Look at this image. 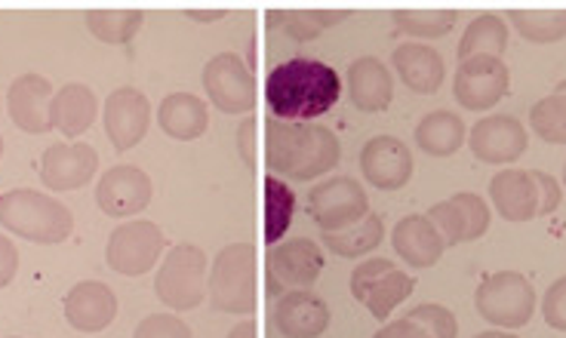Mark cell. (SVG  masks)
Listing matches in <instances>:
<instances>
[{
  "label": "cell",
  "mask_w": 566,
  "mask_h": 338,
  "mask_svg": "<svg viewBox=\"0 0 566 338\" xmlns=\"http://www.w3.org/2000/svg\"><path fill=\"white\" fill-rule=\"evenodd\" d=\"M342 96V81L336 68L317 59L296 56L281 62L265 81V102L274 120L286 124H314Z\"/></svg>",
  "instance_id": "1"
},
{
  "label": "cell",
  "mask_w": 566,
  "mask_h": 338,
  "mask_svg": "<svg viewBox=\"0 0 566 338\" xmlns=\"http://www.w3.org/2000/svg\"><path fill=\"white\" fill-rule=\"evenodd\" d=\"M342 141L324 124H286L271 117L265 127V163L271 176L312 182L339 167Z\"/></svg>",
  "instance_id": "2"
},
{
  "label": "cell",
  "mask_w": 566,
  "mask_h": 338,
  "mask_svg": "<svg viewBox=\"0 0 566 338\" xmlns=\"http://www.w3.org/2000/svg\"><path fill=\"white\" fill-rule=\"evenodd\" d=\"M0 225L13 231L15 237L53 246L69 240L74 215L62 200L34 188H15L0 194Z\"/></svg>",
  "instance_id": "3"
},
{
  "label": "cell",
  "mask_w": 566,
  "mask_h": 338,
  "mask_svg": "<svg viewBox=\"0 0 566 338\" xmlns=\"http://www.w3.org/2000/svg\"><path fill=\"white\" fill-rule=\"evenodd\" d=\"M210 305L219 314H253L255 250L253 243H231L212 258Z\"/></svg>",
  "instance_id": "4"
},
{
  "label": "cell",
  "mask_w": 566,
  "mask_h": 338,
  "mask_svg": "<svg viewBox=\"0 0 566 338\" xmlns=\"http://www.w3.org/2000/svg\"><path fill=\"white\" fill-rule=\"evenodd\" d=\"M474 308L486 324L502 329H521L536 314V289L517 271H495L478 286Z\"/></svg>",
  "instance_id": "5"
},
{
  "label": "cell",
  "mask_w": 566,
  "mask_h": 338,
  "mask_svg": "<svg viewBox=\"0 0 566 338\" xmlns=\"http://www.w3.org/2000/svg\"><path fill=\"white\" fill-rule=\"evenodd\" d=\"M157 298L172 310L198 308L207 296V255L200 246H172L155 277Z\"/></svg>",
  "instance_id": "6"
},
{
  "label": "cell",
  "mask_w": 566,
  "mask_h": 338,
  "mask_svg": "<svg viewBox=\"0 0 566 338\" xmlns=\"http://www.w3.org/2000/svg\"><path fill=\"white\" fill-rule=\"evenodd\" d=\"M412 289H416V277L397 268L388 258H369L352 271L354 302H360L376 320H385L400 302L412 296Z\"/></svg>",
  "instance_id": "7"
},
{
  "label": "cell",
  "mask_w": 566,
  "mask_h": 338,
  "mask_svg": "<svg viewBox=\"0 0 566 338\" xmlns=\"http://www.w3.org/2000/svg\"><path fill=\"white\" fill-rule=\"evenodd\" d=\"M164 246H167L164 231L148 219H136V222L114 228L105 243V262L124 277H142L155 268Z\"/></svg>",
  "instance_id": "8"
},
{
  "label": "cell",
  "mask_w": 566,
  "mask_h": 338,
  "mask_svg": "<svg viewBox=\"0 0 566 338\" xmlns=\"http://www.w3.org/2000/svg\"><path fill=\"white\" fill-rule=\"evenodd\" d=\"M265 265H269V293L281 298L283 289L286 293L312 289L324 271V253L308 237L283 240L269 246Z\"/></svg>",
  "instance_id": "9"
},
{
  "label": "cell",
  "mask_w": 566,
  "mask_h": 338,
  "mask_svg": "<svg viewBox=\"0 0 566 338\" xmlns=\"http://www.w3.org/2000/svg\"><path fill=\"white\" fill-rule=\"evenodd\" d=\"M308 212L321 231H345L357 225L369 212V198L364 184L352 176H333L308 194Z\"/></svg>",
  "instance_id": "10"
},
{
  "label": "cell",
  "mask_w": 566,
  "mask_h": 338,
  "mask_svg": "<svg viewBox=\"0 0 566 338\" xmlns=\"http://www.w3.org/2000/svg\"><path fill=\"white\" fill-rule=\"evenodd\" d=\"M511 71L502 59L474 56L459 62L453 96L465 112H486L509 96Z\"/></svg>",
  "instance_id": "11"
},
{
  "label": "cell",
  "mask_w": 566,
  "mask_h": 338,
  "mask_svg": "<svg viewBox=\"0 0 566 338\" xmlns=\"http://www.w3.org/2000/svg\"><path fill=\"white\" fill-rule=\"evenodd\" d=\"M203 93L222 114H247L255 102L253 71L234 53H219L203 65Z\"/></svg>",
  "instance_id": "12"
},
{
  "label": "cell",
  "mask_w": 566,
  "mask_h": 338,
  "mask_svg": "<svg viewBox=\"0 0 566 338\" xmlns=\"http://www.w3.org/2000/svg\"><path fill=\"white\" fill-rule=\"evenodd\" d=\"M468 148L481 163L505 167V163L521 160V155L526 151V127L509 114L483 117L468 133Z\"/></svg>",
  "instance_id": "13"
},
{
  "label": "cell",
  "mask_w": 566,
  "mask_h": 338,
  "mask_svg": "<svg viewBox=\"0 0 566 338\" xmlns=\"http://www.w3.org/2000/svg\"><path fill=\"white\" fill-rule=\"evenodd\" d=\"M424 215L431 219V225L438 228L447 246H459V243H468V240L483 237L486 228H490L486 200L471 194V191H462V194H455L450 200H440Z\"/></svg>",
  "instance_id": "14"
},
{
  "label": "cell",
  "mask_w": 566,
  "mask_h": 338,
  "mask_svg": "<svg viewBox=\"0 0 566 338\" xmlns=\"http://www.w3.org/2000/svg\"><path fill=\"white\" fill-rule=\"evenodd\" d=\"M102 120H105V133L112 139L114 151H129L145 139V133L151 127V102L145 99V93L139 89L120 86L105 102Z\"/></svg>",
  "instance_id": "15"
},
{
  "label": "cell",
  "mask_w": 566,
  "mask_h": 338,
  "mask_svg": "<svg viewBox=\"0 0 566 338\" xmlns=\"http://www.w3.org/2000/svg\"><path fill=\"white\" fill-rule=\"evenodd\" d=\"M96 203H99V210L105 215H114V219L139 215L151 203V179H148V172L133 167V163L112 167L99 179Z\"/></svg>",
  "instance_id": "16"
},
{
  "label": "cell",
  "mask_w": 566,
  "mask_h": 338,
  "mask_svg": "<svg viewBox=\"0 0 566 338\" xmlns=\"http://www.w3.org/2000/svg\"><path fill=\"white\" fill-rule=\"evenodd\" d=\"M360 172L379 191H400L412 179L410 148L395 136H373L360 151Z\"/></svg>",
  "instance_id": "17"
},
{
  "label": "cell",
  "mask_w": 566,
  "mask_h": 338,
  "mask_svg": "<svg viewBox=\"0 0 566 338\" xmlns=\"http://www.w3.org/2000/svg\"><path fill=\"white\" fill-rule=\"evenodd\" d=\"M99 169V155L93 145H50L41 157V182L50 191H77Z\"/></svg>",
  "instance_id": "18"
},
{
  "label": "cell",
  "mask_w": 566,
  "mask_h": 338,
  "mask_svg": "<svg viewBox=\"0 0 566 338\" xmlns=\"http://www.w3.org/2000/svg\"><path fill=\"white\" fill-rule=\"evenodd\" d=\"M271 320L283 338H321L329 329V308L312 289H296L274 302Z\"/></svg>",
  "instance_id": "19"
},
{
  "label": "cell",
  "mask_w": 566,
  "mask_h": 338,
  "mask_svg": "<svg viewBox=\"0 0 566 338\" xmlns=\"http://www.w3.org/2000/svg\"><path fill=\"white\" fill-rule=\"evenodd\" d=\"M53 96H56V89L41 74L15 77L7 93V105H10V117L15 127L25 133H50L53 129V120H50Z\"/></svg>",
  "instance_id": "20"
},
{
  "label": "cell",
  "mask_w": 566,
  "mask_h": 338,
  "mask_svg": "<svg viewBox=\"0 0 566 338\" xmlns=\"http://www.w3.org/2000/svg\"><path fill=\"white\" fill-rule=\"evenodd\" d=\"M117 317V296L102 281L77 283L65 296V320L81 332H102Z\"/></svg>",
  "instance_id": "21"
},
{
  "label": "cell",
  "mask_w": 566,
  "mask_h": 338,
  "mask_svg": "<svg viewBox=\"0 0 566 338\" xmlns=\"http://www.w3.org/2000/svg\"><path fill=\"white\" fill-rule=\"evenodd\" d=\"M345 84H348L354 108L367 114L385 112L395 99V77L382 65V59L376 56L354 59L348 65V74H345Z\"/></svg>",
  "instance_id": "22"
},
{
  "label": "cell",
  "mask_w": 566,
  "mask_h": 338,
  "mask_svg": "<svg viewBox=\"0 0 566 338\" xmlns=\"http://www.w3.org/2000/svg\"><path fill=\"white\" fill-rule=\"evenodd\" d=\"M495 212L505 222H530L538 215V188L533 169H502L490 182Z\"/></svg>",
  "instance_id": "23"
},
{
  "label": "cell",
  "mask_w": 566,
  "mask_h": 338,
  "mask_svg": "<svg viewBox=\"0 0 566 338\" xmlns=\"http://www.w3.org/2000/svg\"><path fill=\"white\" fill-rule=\"evenodd\" d=\"M391 246H395V253L410 268H431V265H438L440 255L447 250L440 231L431 225L428 215H407V219H400L395 231H391Z\"/></svg>",
  "instance_id": "24"
},
{
  "label": "cell",
  "mask_w": 566,
  "mask_h": 338,
  "mask_svg": "<svg viewBox=\"0 0 566 338\" xmlns=\"http://www.w3.org/2000/svg\"><path fill=\"white\" fill-rule=\"evenodd\" d=\"M391 65L397 68V77L416 96H431L443 84V59L438 50H431L428 43H400L391 56Z\"/></svg>",
  "instance_id": "25"
},
{
  "label": "cell",
  "mask_w": 566,
  "mask_h": 338,
  "mask_svg": "<svg viewBox=\"0 0 566 338\" xmlns=\"http://www.w3.org/2000/svg\"><path fill=\"white\" fill-rule=\"evenodd\" d=\"M160 129L176 141H195L210 129V108L200 96L191 93H170L167 99L160 102L157 112Z\"/></svg>",
  "instance_id": "26"
},
{
  "label": "cell",
  "mask_w": 566,
  "mask_h": 338,
  "mask_svg": "<svg viewBox=\"0 0 566 338\" xmlns=\"http://www.w3.org/2000/svg\"><path fill=\"white\" fill-rule=\"evenodd\" d=\"M96 112H99V102L86 84H65L50 102L53 129H62V136L69 139H77L81 133L93 127Z\"/></svg>",
  "instance_id": "27"
},
{
  "label": "cell",
  "mask_w": 566,
  "mask_h": 338,
  "mask_svg": "<svg viewBox=\"0 0 566 338\" xmlns=\"http://www.w3.org/2000/svg\"><path fill=\"white\" fill-rule=\"evenodd\" d=\"M465 120L453 112H431L416 127V145L428 157H450L465 145Z\"/></svg>",
  "instance_id": "28"
},
{
  "label": "cell",
  "mask_w": 566,
  "mask_h": 338,
  "mask_svg": "<svg viewBox=\"0 0 566 338\" xmlns=\"http://www.w3.org/2000/svg\"><path fill=\"white\" fill-rule=\"evenodd\" d=\"M324 246L339 258H360V255L373 253L385 240L382 215L367 212L357 225L345 228V231H324Z\"/></svg>",
  "instance_id": "29"
},
{
  "label": "cell",
  "mask_w": 566,
  "mask_h": 338,
  "mask_svg": "<svg viewBox=\"0 0 566 338\" xmlns=\"http://www.w3.org/2000/svg\"><path fill=\"white\" fill-rule=\"evenodd\" d=\"M505 46H509V29H505V19L495 13H481L478 19H471V25L462 34L459 43V62L474 56H505Z\"/></svg>",
  "instance_id": "30"
},
{
  "label": "cell",
  "mask_w": 566,
  "mask_h": 338,
  "mask_svg": "<svg viewBox=\"0 0 566 338\" xmlns=\"http://www.w3.org/2000/svg\"><path fill=\"white\" fill-rule=\"evenodd\" d=\"M345 15V10H271L269 29L283 31L293 41H314L324 29L339 25Z\"/></svg>",
  "instance_id": "31"
},
{
  "label": "cell",
  "mask_w": 566,
  "mask_h": 338,
  "mask_svg": "<svg viewBox=\"0 0 566 338\" xmlns=\"http://www.w3.org/2000/svg\"><path fill=\"white\" fill-rule=\"evenodd\" d=\"M84 19L86 29L96 41L120 46V43H129L139 34L145 13L142 10H90Z\"/></svg>",
  "instance_id": "32"
},
{
  "label": "cell",
  "mask_w": 566,
  "mask_h": 338,
  "mask_svg": "<svg viewBox=\"0 0 566 338\" xmlns=\"http://www.w3.org/2000/svg\"><path fill=\"white\" fill-rule=\"evenodd\" d=\"M293 210H296V194L283 179L269 172V179H265V240H269V246L281 243L283 234L290 231Z\"/></svg>",
  "instance_id": "33"
},
{
  "label": "cell",
  "mask_w": 566,
  "mask_h": 338,
  "mask_svg": "<svg viewBox=\"0 0 566 338\" xmlns=\"http://www.w3.org/2000/svg\"><path fill=\"white\" fill-rule=\"evenodd\" d=\"M505 15L530 43H554L566 38V10H509Z\"/></svg>",
  "instance_id": "34"
},
{
  "label": "cell",
  "mask_w": 566,
  "mask_h": 338,
  "mask_svg": "<svg viewBox=\"0 0 566 338\" xmlns=\"http://www.w3.org/2000/svg\"><path fill=\"white\" fill-rule=\"evenodd\" d=\"M395 29L410 34V38H422V41H434L450 34L455 25L453 10H395Z\"/></svg>",
  "instance_id": "35"
},
{
  "label": "cell",
  "mask_w": 566,
  "mask_h": 338,
  "mask_svg": "<svg viewBox=\"0 0 566 338\" xmlns=\"http://www.w3.org/2000/svg\"><path fill=\"white\" fill-rule=\"evenodd\" d=\"M530 127L548 145H566V93L554 89L552 96L538 99L530 112Z\"/></svg>",
  "instance_id": "36"
},
{
  "label": "cell",
  "mask_w": 566,
  "mask_h": 338,
  "mask_svg": "<svg viewBox=\"0 0 566 338\" xmlns=\"http://www.w3.org/2000/svg\"><path fill=\"white\" fill-rule=\"evenodd\" d=\"M412 324H419L431 338H455L459 336V324H455V314L443 305H416L407 314Z\"/></svg>",
  "instance_id": "37"
},
{
  "label": "cell",
  "mask_w": 566,
  "mask_h": 338,
  "mask_svg": "<svg viewBox=\"0 0 566 338\" xmlns=\"http://www.w3.org/2000/svg\"><path fill=\"white\" fill-rule=\"evenodd\" d=\"M133 338H195L185 320H179L176 314H148Z\"/></svg>",
  "instance_id": "38"
},
{
  "label": "cell",
  "mask_w": 566,
  "mask_h": 338,
  "mask_svg": "<svg viewBox=\"0 0 566 338\" xmlns=\"http://www.w3.org/2000/svg\"><path fill=\"white\" fill-rule=\"evenodd\" d=\"M542 314H545V324L566 332V277L552 283V289L542 298Z\"/></svg>",
  "instance_id": "39"
},
{
  "label": "cell",
  "mask_w": 566,
  "mask_h": 338,
  "mask_svg": "<svg viewBox=\"0 0 566 338\" xmlns=\"http://www.w3.org/2000/svg\"><path fill=\"white\" fill-rule=\"evenodd\" d=\"M533 179H536L538 188V215H548L560 207V198H564V191H560V184L554 176L548 172H542V169H533Z\"/></svg>",
  "instance_id": "40"
},
{
  "label": "cell",
  "mask_w": 566,
  "mask_h": 338,
  "mask_svg": "<svg viewBox=\"0 0 566 338\" xmlns=\"http://www.w3.org/2000/svg\"><path fill=\"white\" fill-rule=\"evenodd\" d=\"M15 274H19V250L13 240L0 234V289L10 286Z\"/></svg>",
  "instance_id": "41"
},
{
  "label": "cell",
  "mask_w": 566,
  "mask_h": 338,
  "mask_svg": "<svg viewBox=\"0 0 566 338\" xmlns=\"http://www.w3.org/2000/svg\"><path fill=\"white\" fill-rule=\"evenodd\" d=\"M373 338H431L424 332L422 326L412 324L410 317H400V320H391L388 326H382Z\"/></svg>",
  "instance_id": "42"
},
{
  "label": "cell",
  "mask_w": 566,
  "mask_h": 338,
  "mask_svg": "<svg viewBox=\"0 0 566 338\" xmlns=\"http://www.w3.org/2000/svg\"><path fill=\"white\" fill-rule=\"evenodd\" d=\"M253 129H255V124L250 120V117H247V120L241 124V129H238V151H241L243 163H247V167H253V163H255Z\"/></svg>",
  "instance_id": "43"
},
{
  "label": "cell",
  "mask_w": 566,
  "mask_h": 338,
  "mask_svg": "<svg viewBox=\"0 0 566 338\" xmlns=\"http://www.w3.org/2000/svg\"><path fill=\"white\" fill-rule=\"evenodd\" d=\"M228 338H255V326L253 320H243V324H238L231 332H228Z\"/></svg>",
  "instance_id": "44"
},
{
  "label": "cell",
  "mask_w": 566,
  "mask_h": 338,
  "mask_svg": "<svg viewBox=\"0 0 566 338\" xmlns=\"http://www.w3.org/2000/svg\"><path fill=\"white\" fill-rule=\"evenodd\" d=\"M188 15H195L198 22H216L226 15V10H188Z\"/></svg>",
  "instance_id": "45"
},
{
  "label": "cell",
  "mask_w": 566,
  "mask_h": 338,
  "mask_svg": "<svg viewBox=\"0 0 566 338\" xmlns=\"http://www.w3.org/2000/svg\"><path fill=\"white\" fill-rule=\"evenodd\" d=\"M474 338H517V336H511V332H505V329H502V332H481V336H474Z\"/></svg>",
  "instance_id": "46"
},
{
  "label": "cell",
  "mask_w": 566,
  "mask_h": 338,
  "mask_svg": "<svg viewBox=\"0 0 566 338\" xmlns=\"http://www.w3.org/2000/svg\"><path fill=\"white\" fill-rule=\"evenodd\" d=\"M557 93H566V81L560 86H557Z\"/></svg>",
  "instance_id": "47"
},
{
  "label": "cell",
  "mask_w": 566,
  "mask_h": 338,
  "mask_svg": "<svg viewBox=\"0 0 566 338\" xmlns=\"http://www.w3.org/2000/svg\"><path fill=\"white\" fill-rule=\"evenodd\" d=\"M0 157H3V136H0Z\"/></svg>",
  "instance_id": "48"
},
{
  "label": "cell",
  "mask_w": 566,
  "mask_h": 338,
  "mask_svg": "<svg viewBox=\"0 0 566 338\" xmlns=\"http://www.w3.org/2000/svg\"><path fill=\"white\" fill-rule=\"evenodd\" d=\"M564 182H566V172H564Z\"/></svg>",
  "instance_id": "49"
},
{
  "label": "cell",
  "mask_w": 566,
  "mask_h": 338,
  "mask_svg": "<svg viewBox=\"0 0 566 338\" xmlns=\"http://www.w3.org/2000/svg\"><path fill=\"white\" fill-rule=\"evenodd\" d=\"M10 338H15V336H10Z\"/></svg>",
  "instance_id": "50"
}]
</instances>
